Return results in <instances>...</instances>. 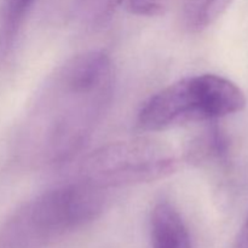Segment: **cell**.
<instances>
[{
    "mask_svg": "<svg viewBox=\"0 0 248 248\" xmlns=\"http://www.w3.org/2000/svg\"><path fill=\"white\" fill-rule=\"evenodd\" d=\"M246 96L232 80L217 74L186 77L153 94L138 111L137 126L160 132L206 123L244 110Z\"/></svg>",
    "mask_w": 248,
    "mask_h": 248,
    "instance_id": "obj_3",
    "label": "cell"
},
{
    "mask_svg": "<svg viewBox=\"0 0 248 248\" xmlns=\"http://www.w3.org/2000/svg\"><path fill=\"white\" fill-rule=\"evenodd\" d=\"M124 0H74L73 16L86 28L106 24Z\"/></svg>",
    "mask_w": 248,
    "mask_h": 248,
    "instance_id": "obj_9",
    "label": "cell"
},
{
    "mask_svg": "<svg viewBox=\"0 0 248 248\" xmlns=\"http://www.w3.org/2000/svg\"><path fill=\"white\" fill-rule=\"evenodd\" d=\"M103 189L84 181L51 189L24 203L0 230V248H40L102 215Z\"/></svg>",
    "mask_w": 248,
    "mask_h": 248,
    "instance_id": "obj_2",
    "label": "cell"
},
{
    "mask_svg": "<svg viewBox=\"0 0 248 248\" xmlns=\"http://www.w3.org/2000/svg\"><path fill=\"white\" fill-rule=\"evenodd\" d=\"M230 143L218 126H212L195 137L186 152L188 161L195 165L222 164L229 156Z\"/></svg>",
    "mask_w": 248,
    "mask_h": 248,
    "instance_id": "obj_7",
    "label": "cell"
},
{
    "mask_svg": "<svg viewBox=\"0 0 248 248\" xmlns=\"http://www.w3.org/2000/svg\"><path fill=\"white\" fill-rule=\"evenodd\" d=\"M178 170L171 147L155 138H132L108 143L90 153L82 161L81 181L99 189L152 183Z\"/></svg>",
    "mask_w": 248,
    "mask_h": 248,
    "instance_id": "obj_4",
    "label": "cell"
},
{
    "mask_svg": "<svg viewBox=\"0 0 248 248\" xmlns=\"http://www.w3.org/2000/svg\"><path fill=\"white\" fill-rule=\"evenodd\" d=\"M230 248H248V215Z\"/></svg>",
    "mask_w": 248,
    "mask_h": 248,
    "instance_id": "obj_11",
    "label": "cell"
},
{
    "mask_svg": "<svg viewBox=\"0 0 248 248\" xmlns=\"http://www.w3.org/2000/svg\"><path fill=\"white\" fill-rule=\"evenodd\" d=\"M115 73L102 51L75 55L56 68L22 123L17 154L33 169L60 166L79 154L110 107Z\"/></svg>",
    "mask_w": 248,
    "mask_h": 248,
    "instance_id": "obj_1",
    "label": "cell"
},
{
    "mask_svg": "<svg viewBox=\"0 0 248 248\" xmlns=\"http://www.w3.org/2000/svg\"><path fill=\"white\" fill-rule=\"evenodd\" d=\"M176 0H126L127 10L132 15L155 17L164 15Z\"/></svg>",
    "mask_w": 248,
    "mask_h": 248,
    "instance_id": "obj_10",
    "label": "cell"
},
{
    "mask_svg": "<svg viewBox=\"0 0 248 248\" xmlns=\"http://www.w3.org/2000/svg\"><path fill=\"white\" fill-rule=\"evenodd\" d=\"M152 248H191L189 230L178 211L169 202H160L150 216Z\"/></svg>",
    "mask_w": 248,
    "mask_h": 248,
    "instance_id": "obj_5",
    "label": "cell"
},
{
    "mask_svg": "<svg viewBox=\"0 0 248 248\" xmlns=\"http://www.w3.org/2000/svg\"><path fill=\"white\" fill-rule=\"evenodd\" d=\"M36 0H0V62L14 51L27 16Z\"/></svg>",
    "mask_w": 248,
    "mask_h": 248,
    "instance_id": "obj_6",
    "label": "cell"
},
{
    "mask_svg": "<svg viewBox=\"0 0 248 248\" xmlns=\"http://www.w3.org/2000/svg\"><path fill=\"white\" fill-rule=\"evenodd\" d=\"M234 0H184L182 22L184 28L198 33L212 26Z\"/></svg>",
    "mask_w": 248,
    "mask_h": 248,
    "instance_id": "obj_8",
    "label": "cell"
}]
</instances>
